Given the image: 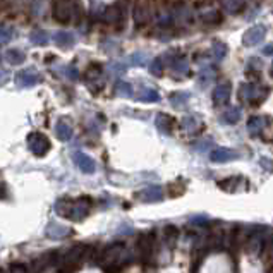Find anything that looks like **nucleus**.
I'll list each match as a JSON object with an SVG mask.
<instances>
[{"label":"nucleus","instance_id":"obj_1","mask_svg":"<svg viewBox=\"0 0 273 273\" xmlns=\"http://www.w3.org/2000/svg\"><path fill=\"white\" fill-rule=\"evenodd\" d=\"M91 203L93 201H91V198H88V196H83V198H78V199L62 198L55 204V211H57L60 216H64V218L81 220L90 213Z\"/></svg>","mask_w":273,"mask_h":273},{"label":"nucleus","instance_id":"obj_2","mask_svg":"<svg viewBox=\"0 0 273 273\" xmlns=\"http://www.w3.org/2000/svg\"><path fill=\"white\" fill-rule=\"evenodd\" d=\"M28 146H30V150L33 151L36 156H43L50 151L52 144H50V141H48V138L45 134L31 132V134L28 136Z\"/></svg>","mask_w":273,"mask_h":273},{"label":"nucleus","instance_id":"obj_3","mask_svg":"<svg viewBox=\"0 0 273 273\" xmlns=\"http://www.w3.org/2000/svg\"><path fill=\"white\" fill-rule=\"evenodd\" d=\"M74 162L78 163V167L81 168L83 172H86V174H91V172H95V162L90 158V156L84 155V153H76L74 155Z\"/></svg>","mask_w":273,"mask_h":273},{"label":"nucleus","instance_id":"obj_4","mask_svg":"<svg viewBox=\"0 0 273 273\" xmlns=\"http://www.w3.org/2000/svg\"><path fill=\"white\" fill-rule=\"evenodd\" d=\"M55 131H57L59 139H62V141H67V139L71 138V134H72V131H71L69 124H66V122H64V120H60V122L57 124V127H55Z\"/></svg>","mask_w":273,"mask_h":273},{"label":"nucleus","instance_id":"obj_5","mask_svg":"<svg viewBox=\"0 0 273 273\" xmlns=\"http://www.w3.org/2000/svg\"><path fill=\"white\" fill-rule=\"evenodd\" d=\"M148 21H150V14H148V9L143 6H138L136 7V23L138 24H146Z\"/></svg>","mask_w":273,"mask_h":273},{"label":"nucleus","instance_id":"obj_6","mask_svg":"<svg viewBox=\"0 0 273 273\" xmlns=\"http://www.w3.org/2000/svg\"><path fill=\"white\" fill-rule=\"evenodd\" d=\"M31 268L26 266V263H21V261H14L11 263L9 266V273H30Z\"/></svg>","mask_w":273,"mask_h":273},{"label":"nucleus","instance_id":"obj_7","mask_svg":"<svg viewBox=\"0 0 273 273\" xmlns=\"http://www.w3.org/2000/svg\"><path fill=\"white\" fill-rule=\"evenodd\" d=\"M48 230H55V234H52V235H48V237H52V239H60V237H64V235L67 234V228H64V227H59V225H50L48 227Z\"/></svg>","mask_w":273,"mask_h":273},{"label":"nucleus","instance_id":"obj_8","mask_svg":"<svg viewBox=\"0 0 273 273\" xmlns=\"http://www.w3.org/2000/svg\"><path fill=\"white\" fill-rule=\"evenodd\" d=\"M9 60L12 64H21L23 60H24V55L23 54H19V52H9Z\"/></svg>","mask_w":273,"mask_h":273},{"label":"nucleus","instance_id":"obj_9","mask_svg":"<svg viewBox=\"0 0 273 273\" xmlns=\"http://www.w3.org/2000/svg\"><path fill=\"white\" fill-rule=\"evenodd\" d=\"M0 199H7V187L2 180H0Z\"/></svg>","mask_w":273,"mask_h":273}]
</instances>
